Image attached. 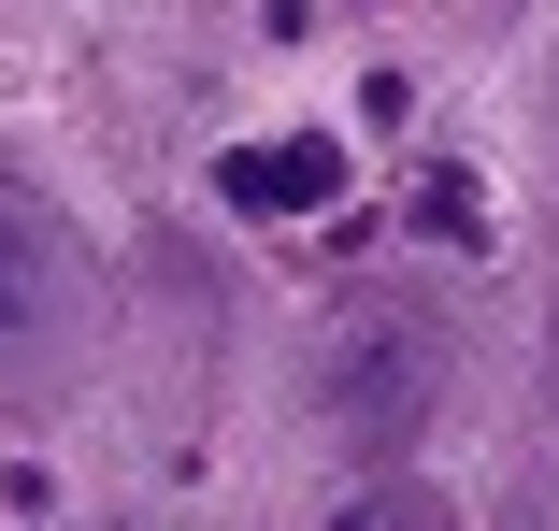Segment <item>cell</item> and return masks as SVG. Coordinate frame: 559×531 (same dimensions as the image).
Masks as SVG:
<instances>
[{
    "mask_svg": "<svg viewBox=\"0 0 559 531\" xmlns=\"http://www.w3.org/2000/svg\"><path fill=\"white\" fill-rule=\"evenodd\" d=\"M86 316H100V273H86L72 216L0 173V402H58L86 359Z\"/></svg>",
    "mask_w": 559,
    "mask_h": 531,
    "instance_id": "cell-1",
    "label": "cell"
},
{
    "mask_svg": "<svg viewBox=\"0 0 559 531\" xmlns=\"http://www.w3.org/2000/svg\"><path fill=\"white\" fill-rule=\"evenodd\" d=\"M444 316L430 302H359V316H330V345H316V416H330V446H359V460H402L430 432V402H444Z\"/></svg>",
    "mask_w": 559,
    "mask_h": 531,
    "instance_id": "cell-2",
    "label": "cell"
},
{
    "mask_svg": "<svg viewBox=\"0 0 559 531\" xmlns=\"http://www.w3.org/2000/svg\"><path fill=\"white\" fill-rule=\"evenodd\" d=\"M215 187H230L245 216H316V201L345 187V158H330L316 130H287V144H245V158H215Z\"/></svg>",
    "mask_w": 559,
    "mask_h": 531,
    "instance_id": "cell-3",
    "label": "cell"
},
{
    "mask_svg": "<svg viewBox=\"0 0 559 531\" xmlns=\"http://www.w3.org/2000/svg\"><path fill=\"white\" fill-rule=\"evenodd\" d=\"M416 231H430V245H488V201H474V173H430V187H416Z\"/></svg>",
    "mask_w": 559,
    "mask_h": 531,
    "instance_id": "cell-4",
    "label": "cell"
},
{
    "mask_svg": "<svg viewBox=\"0 0 559 531\" xmlns=\"http://www.w3.org/2000/svg\"><path fill=\"white\" fill-rule=\"evenodd\" d=\"M330 531H444V503H430V488H373V503H345Z\"/></svg>",
    "mask_w": 559,
    "mask_h": 531,
    "instance_id": "cell-5",
    "label": "cell"
},
{
    "mask_svg": "<svg viewBox=\"0 0 559 531\" xmlns=\"http://www.w3.org/2000/svg\"><path fill=\"white\" fill-rule=\"evenodd\" d=\"M545 388H559V331H545Z\"/></svg>",
    "mask_w": 559,
    "mask_h": 531,
    "instance_id": "cell-6",
    "label": "cell"
}]
</instances>
